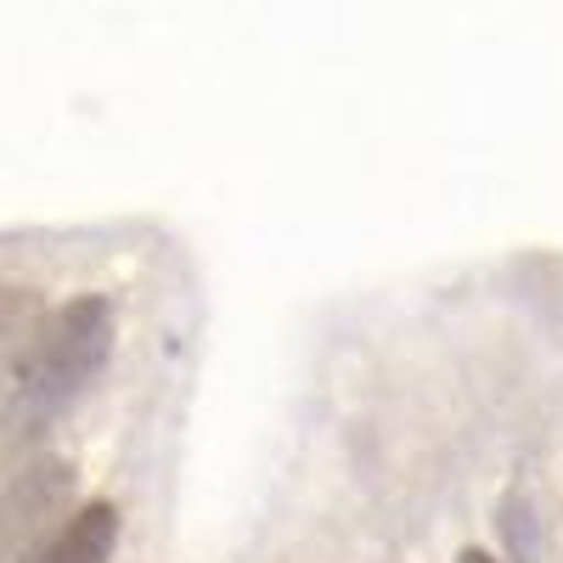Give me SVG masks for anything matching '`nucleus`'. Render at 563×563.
I'll return each instance as SVG.
<instances>
[{
    "label": "nucleus",
    "instance_id": "nucleus-3",
    "mask_svg": "<svg viewBox=\"0 0 563 563\" xmlns=\"http://www.w3.org/2000/svg\"><path fill=\"white\" fill-rule=\"evenodd\" d=\"M456 563H496V558H490V552H479V547H462V558H456Z\"/></svg>",
    "mask_w": 563,
    "mask_h": 563
},
{
    "label": "nucleus",
    "instance_id": "nucleus-1",
    "mask_svg": "<svg viewBox=\"0 0 563 563\" xmlns=\"http://www.w3.org/2000/svg\"><path fill=\"white\" fill-rule=\"evenodd\" d=\"M108 350H113V305L102 294H85V299L52 310L34 327L29 350L18 355V389H23V400L34 411L68 406L102 372Z\"/></svg>",
    "mask_w": 563,
    "mask_h": 563
},
{
    "label": "nucleus",
    "instance_id": "nucleus-2",
    "mask_svg": "<svg viewBox=\"0 0 563 563\" xmlns=\"http://www.w3.org/2000/svg\"><path fill=\"white\" fill-rule=\"evenodd\" d=\"M119 547V507L113 501H85L74 519L45 541L34 563H108Z\"/></svg>",
    "mask_w": 563,
    "mask_h": 563
}]
</instances>
